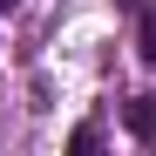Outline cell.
Segmentation results:
<instances>
[{
    "label": "cell",
    "instance_id": "7a4b0ae2",
    "mask_svg": "<svg viewBox=\"0 0 156 156\" xmlns=\"http://www.w3.org/2000/svg\"><path fill=\"white\" fill-rule=\"evenodd\" d=\"M143 61H149V68H156V7H149V14H143Z\"/></svg>",
    "mask_w": 156,
    "mask_h": 156
},
{
    "label": "cell",
    "instance_id": "6da1fadb",
    "mask_svg": "<svg viewBox=\"0 0 156 156\" xmlns=\"http://www.w3.org/2000/svg\"><path fill=\"white\" fill-rule=\"evenodd\" d=\"M122 122H129L136 143H156V95H136V102L122 109Z\"/></svg>",
    "mask_w": 156,
    "mask_h": 156
},
{
    "label": "cell",
    "instance_id": "3957f363",
    "mask_svg": "<svg viewBox=\"0 0 156 156\" xmlns=\"http://www.w3.org/2000/svg\"><path fill=\"white\" fill-rule=\"evenodd\" d=\"M0 7H14V0H0Z\"/></svg>",
    "mask_w": 156,
    "mask_h": 156
}]
</instances>
